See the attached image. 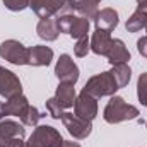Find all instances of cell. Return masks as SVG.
<instances>
[{
    "label": "cell",
    "instance_id": "cell-1",
    "mask_svg": "<svg viewBox=\"0 0 147 147\" xmlns=\"http://www.w3.org/2000/svg\"><path fill=\"white\" fill-rule=\"evenodd\" d=\"M139 115H140L139 108L125 103V99L120 98V96H111V99L108 101L106 108L103 111V118L111 125L121 123V121H127V120H134Z\"/></svg>",
    "mask_w": 147,
    "mask_h": 147
},
{
    "label": "cell",
    "instance_id": "cell-2",
    "mask_svg": "<svg viewBox=\"0 0 147 147\" xmlns=\"http://www.w3.org/2000/svg\"><path fill=\"white\" fill-rule=\"evenodd\" d=\"M118 84L113 77L111 72H101L98 75H92L86 86H84V92L91 94L92 98L99 99V98H105V96H115V92L118 91Z\"/></svg>",
    "mask_w": 147,
    "mask_h": 147
},
{
    "label": "cell",
    "instance_id": "cell-3",
    "mask_svg": "<svg viewBox=\"0 0 147 147\" xmlns=\"http://www.w3.org/2000/svg\"><path fill=\"white\" fill-rule=\"evenodd\" d=\"M63 139L60 132L50 125H38L31 134L26 147H62Z\"/></svg>",
    "mask_w": 147,
    "mask_h": 147
},
{
    "label": "cell",
    "instance_id": "cell-4",
    "mask_svg": "<svg viewBox=\"0 0 147 147\" xmlns=\"http://www.w3.org/2000/svg\"><path fill=\"white\" fill-rule=\"evenodd\" d=\"M0 57L14 65H28L29 63V48L16 39H7L0 45Z\"/></svg>",
    "mask_w": 147,
    "mask_h": 147
},
{
    "label": "cell",
    "instance_id": "cell-5",
    "mask_svg": "<svg viewBox=\"0 0 147 147\" xmlns=\"http://www.w3.org/2000/svg\"><path fill=\"white\" fill-rule=\"evenodd\" d=\"M74 115L86 121H92L98 116V99L82 91L74 103Z\"/></svg>",
    "mask_w": 147,
    "mask_h": 147
},
{
    "label": "cell",
    "instance_id": "cell-6",
    "mask_svg": "<svg viewBox=\"0 0 147 147\" xmlns=\"http://www.w3.org/2000/svg\"><path fill=\"white\" fill-rule=\"evenodd\" d=\"M62 123L65 125L67 132L72 135L74 139H79V140L87 139L89 134H91V130H92L91 121H86V120L75 116L74 113H63V116H62Z\"/></svg>",
    "mask_w": 147,
    "mask_h": 147
},
{
    "label": "cell",
    "instance_id": "cell-7",
    "mask_svg": "<svg viewBox=\"0 0 147 147\" xmlns=\"http://www.w3.org/2000/svg\"><path fill=\"white\" fill-rule=\"evenodd\" d=\"M55 75L58 77L60 82L75 84L79 80V67L75 65L70 55H67V53L60 55V58L55 65Z\"/></svg>",
    "mask_w": 147,
    "mask_h": 147
},
{
    "label": "cell",
    "instance_id": "cell-8",
    "mask_svg": "<svg viewBox=\"0 0 147 147\" xmlns=\"http://www.w3.org/2000/svg\"><path fill=\"white\" fill-rule=\"evenodd\" d=\"M0 94L7 99L22 94V86L19 77L3 67H0Z\"/></svg>",
    "mask_w": 147,
    "mask_h": 147
},
{
    "label": "cell",
    "instance_id": "cell-9",
    "mask_svg": "<svg viewBox=\"0 0 147 147\" xmlns=\"http://www.w3.org/2000/svg\"><path fill=\"white\" fill-rule=\"evenodd\" d=\"M67 0H29V7L36 12L41 19H50L63 10Z\"/></svg>",
    "mask_w": 147,
    "mask_h": 147
},
{
    "label": "cell",
    "instance_id": "cell-10",
    "mask_svg": "<svg viewBox=\"0 0 147 147\" xmlns=\"http://www.w3.org/2000/svg\"><path fill=\"white\" fill-rule=\"evenodd\" d=\"M26 130L22 125H19L14 120H3L0 121V146L14 140V139H24Z\"/></svg>",
    "mask_w": 147,
    "mask_h": 147
},
{
    "label": "cell",
    "instance_id": "cell-11",
    "mask_svg": "<svg viewBox=\"0 0 147 147\" xmlns=\"http://www.w3.org/2000/svg\"><path fill=\"white\" fill-rule=\"evenodd\" d=\"M53 60V50L45 45H36L29 48V63L33 67H46Z\"/></svg>",
    "mask_w": 147,
    "mask_h": 147
},
{
    "label": "cell",
    "instance_id": "cell-12",
    "mask_svg": "<svg viewBox=\"0 0 147 147\" xmlns=\"http://www.w3.org/2000/svg\"><path fill=\"white\" fill-rule=\"evenodd\" d=\"M106 57L111 65H120V63H127L130 60V51L127 50V46L121 39H111Z\"/></svg>",
    "mask_w": 147,
    "mask_h": 147
},
{
    "label": "cell",
    "instance_id": "cell-13",
    "mask_svg": "<svg viewBox=\"0 0 147 147\" xmlns=\"http://www.w3.org/2000/svg\"><path fill=\"white\" fill-rule=\"evenodd\" d=\"M94 22H96V29H105V31H113L116 26H118V12L111 7L106 9H101L96 17H94Z\"/></svg>",
    "mask_w": 147,
    "mask_h": 147
},
{
    "label": "cell",
    "instance_id": "cell-14",
    "mask_svg": "<svg viewBox=\"0 0 147 147\" xmlns=\"http://www.w3.org/2000/svg\"><path fill=\"white\" fill-rule=\"evenodd\" d=\"M111 34L110 31H105V29H96L94 31V34L91 38V41H89V46H91V50L96 53V55H105L106 57V53H108V48H110L111 45Z\"/></svg>",
    "mask_w": 147,
    "mask_h": 147
},
{
    "label": "cell",
    "instance_id": "cell-15",
    "mask_svg": "<svg viewBox=\"0 0 147 147\" xmlns=\"http://www.w3.org/2000/svg\"><path fill=\"white\" fill-rule=\"evenodd\" d=\"M146 26H147V2H142V3H139L137 10L130 16L125 28H127L128 33H137Z\"/></svg>",
    "mask_w": 147,
    "mask_h": 147
},
{
    "label": "cell",
    "instance_id": "cell-16",
    "mask_svg": "<svg viewBox=\"0 0 147 147\" xmlns=\"http://www.w3.org/2000/svg\"><path fill=\"white\" fill-rule=\"evenodd\" d=\"M55 98L57 101L65 108H72L75 99H77V94H75V87L74 84H69V82H60L58 87H57V92H55Z\"/></svg>",
    "mask_w": 147,
    "mask_h": 147
},
{
    "label": "cell",
    "instance_id": "cell-17",
    "mask_svg": "<svg viewBox=\"0 0 147 147\" xmlns=\"http://www.w3.org/2000/svg\"><path fill=\"white\" fill-rule=\"evenodd\" d=\"M36 33L38 36L41 39H45V41H55L60 34L58 26H57V19H51V17L50 19H41L36 26Z\"/></svg>",
    "mask_w": 147,
    "mask_h": 147
},
{
    "label": "cell",
    "instance_id": "cell-18",
    "mask_svg": "<svg viewBox=\"0 0 147 147\" xmlns=\"http://www.w3.org/2000/svg\"><path fill=\"white\" fill-rule=\"evenodd\" d=\"M28 106H29V103H28L26 96H22V94L14 96V98L7 99V101L3 103L5 115H10V116H19V118L24 115V111L28 110Z\"/></svg>",
    "mask_w": 147,
    "mask_h": 147
},
{
    "label": "cell",
    "instance_id": "cell-19",
    "mask_svg": "<svg viewBox=\"0 0 147 147\" xmlns=\"http://www.w3.org/2000/svg\"><path fill=\"white\" fill-rule=\"evenodd\" d=\"M118 84V87H125L128 82H130V77H132V70L128 67V63H120V65H113V69L110 70Z\"/></svg>",
    "mask_w": 147,
    "mask_h": 147
},
{
    "label": "cell",
    "instance_id": "cell-20",
    "mask_svg": "<svg viewBox=\"0 0 147 147\" xmlns=\"http://www.w3.org/2000/svg\"><path fill=\"white\" fill-rule=\"evenodd\" d=\"M89 33V19L86 17H74L72 26H70V31H69V36L75 38V39H80V38H86Z\"/></svg>",
    "mask_w": 147,
    "mask_h": 147
},
{
    "label": "cell",
    "instance_id": "cell-21",
    "mask_svg": "<svg viewBox=\"0 0 147 147\" xmlns=\"http://www.w3.org/2000/svg\"><path fill=\"white\" fill-rule=\"evenodd\" d=\"M99 2H101V0H80V2L77 3L75 10H77L82 17H86V19H94L96 14L99 12V10H98Z\"/></svg>",
    "mask_w": 147,
    "mask_h": 147
},
{
    "label": "cell",
    "instance_id": "cell-22",
    "mask_svg": "<svg viewBox=\"0 0 147 147\" xmlns=\"http://www.w3.org/2000/svg\"><path fill=\"white\" fill-rule=\"evenodd\" d=\"M43 116H45V115L38 110V108H34V106L29 105L28 110L24 111V115L21 116V121H22V125H26V127H36L38 121H39Z\"/></svg>",
    "mask_w": 147,
    "mask_h": 147
},
{
    "label": "cell",
    "instance_id": "cell-23",
    "mask_svg": "<svg viewBox=\"0 0 147 147\" xmlns=\"http://www.w3.org/2000/svg\"><path fill=\"white\" fill-rule=\"evenodd\" d=\"M46 111H48V115L51 116V118H55V120H62V116H63V106L57 101V98H50V99H46Z\"/></svg>",
    "mask_w": 147,
    "mask_h": 147
},
{
    "label": "cell",
    "instance_id": "cell-24",
    "mask_svg": "<svg viewBox=\"0 0 147 147\" xmlns=\"http://www.w3.org/2000/svg\"><path fill=\"white\" fill-rule=\"evenodd\" d=\"M137 96L142 106H147V72L140 74L137 80Z\"/></svg>",
    "mask_w": 147,
    "mask_h": 147
},
{
    "label": "cell",
    "instance_id": "cell-25",
    "mask_svg": "<svg viewBox=\"0 0 147 147\" xmlns=\"http://www.w3.org/2000/svg\"><path fill=\"white\" fill-rule=\"evenodd\" d=\"M89 50H91V46H89V39H87V36L77 39V43H75V46H74V53H75V57H80V58H82V57L87 55Z\"/></svg>",
    "mask_w": 147,
    "mask_h": 147
},
{
    "label": "cell",
    "instance_id": "cell-26",
    "mask_svg": "<svg viewBox=\"0 0 147 147\" xmlns=\"http://www.w3.org/2000/svg\"><path fill=\"white\" fill-rule=\"evenodd\" d=\"M3 3L12 12H21L26 7H29V0H3Z\"/></svg>",
    "mask_w": 147,
    "mask_h": 147
},
{
    "label": "cell",
    "instance_id": "cell-27",
    "mask_svg": "<svg viewBox=\"0 0 147 147\" xmlns=\"http://www.w3.org/2000/svg\"><path fill=\"white\" fill-rule=\"evenodd\" d=\"M137 50H139V53H140L142 57L147 58V34L142 36L139 41H137Z\"/></svg>",
    "mask_w": 147,
    "mask_h": 147
},
{
    "label": "cell",
    "instance_id": "cell-28",
    "mask_svg": "<svg viewBox=\"0 0 147 147\" xmlns=\"http://www.w3.org/2000/svg\"><path fill=\"white\" fill-rule=\"evenodd\" d=\"M80 0H67V5H65V9L67 10H75V7H77V3H79Z\"/></svg>",
    "mask_w": 147,
    "mask_h": 147
},
{
    "label": "cell",
    "instance_id": "cell-29",
    "mask_svg": "<svg viewBox=\"0 0 147 147\" xmlns=\"http://www.w3.org/2000/svg\"><path fill=\"white\" fill-rule=\"evenodd\" d=\"M62 147H80V144H77V142H74V140H63Z\"/></svg>",
    "mask_w": 147,
    "mask_h": 147
},
{
    "label": "cell",
    "instance_id": "cell-30",
    "mask_svg": "<svg viewBox=\"0 0 147 147\" xmlns=\"http://www.w3.org/2000/svg\"><path fill=\"white\" fill-rule=\"evenodd\" d=\"M3 116H7V115H5V108H3V103L0 101V120H2Z\"/></svg>",
    "mask_w": 147,
    "mask_h": 147
},
{
    "label": "cell",
    "instance_id": "cell-31",
    "mask_svg": "<svg viewBox=\"0 0 147 147\" xmlns=\"http://www.w3.org/2000/svg\"><path fill=\"white\" fill-rule=\"evenodd\" d=\"M142 2H147V0H137V3H142Z\"/></svg>",
    "mask_w": 147,
    "mask_h": 147
},
{
    "label": "cell",
    "instance_id": "cell-32",
    "mask_svg": "<svg viewBox=\"0 0 147 147\" xmlns=\"http://www.w3.org/2000/svg\"><path fill=\"white\" fill-rule=\"evenodd\" d=\"M0 147H7V146H0Z\"/></svg>",
    "mask_w": 147,
    "mask_h": 147
},
{
    "label": "cell",
    "instance_id": "cell-33",
    "mask_svg": "<svg viewBox=\"0 0 147 147\" xmlns=\"http://www.w3.org/2000/svg\"><path fill=\"white\" fill-rule=\"evenodd\" d=\"M146 127H147V121H146Z\"/></svg>",
    "mask_w": 147,
    "mask_h": 147
},
{
    "label": "cell",
    "instance_id": "cell-34",
    "mask_svg": "<svg viewBox=\"0 0 147 147\" xmlns=\"http://www.w3.org/2000/svg\"><path fill=\"white\" fill-rule=\"evenodd\" d=\"M146 31H147V26H146Z\"/></svg>",
    "mask_w": 147,
    "mask_h": 147
}]
</instances>
